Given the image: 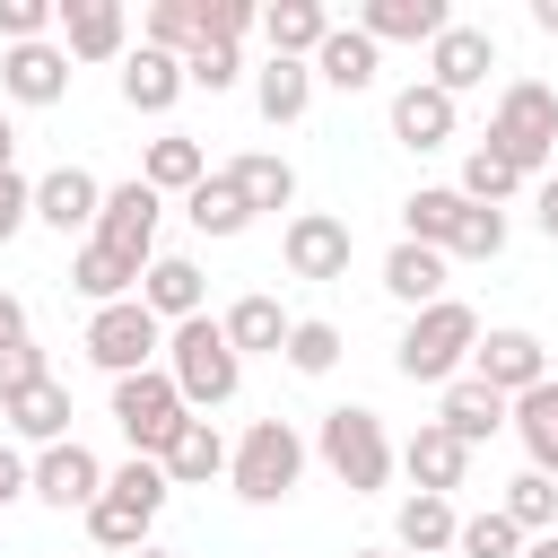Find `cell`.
I'll return each mask as SVG.
<instances>
[{
    "mask_svg": "<svg viewBox=\"0 0 558 558\" xmlns=\"http://www.w3.org/2000/svg\"><path fill=\"white\" fill-rule=\"evenodd\" d=\"M392 558H401V549H392Z\"/></svg>",
    "mask_w": 558,
    "mask_h": 558,
    "instance_id": "cell-56",
    "label": "cell"
},
{
    "mask_svg": "<svg viewBox=\"0 0 558 558\" xmlns=\"http://www.w3.org/2000/svg\"><path fill=\"white\" fill-rule=\"evenodd\" d=\"M148 523H157V514L122 506L113 488H105V497L87 506V541H96V549H122V558H131V549H148Z\"/></svg>",
    "mask_w": 558,
    "mask_h": 558,
    "instance_id": "cell-38",
    "label": "cell"
},
{
    "mask_svg": "<svg viewBox=\"0 0 558 558\" xmlns=\"http://www.w3.org/2000/svg\"><path fill=\"white\" fill-rule=\"evenodd\" d=\"M488 70H497V35H488V26H462V17H453V26L427 44V87H445L453 105H462L471 87H488Z\"/></svg>",
    "mask_w": 558,
    "mask_h": 558,
    "instance_id": "cell-10",
    "label": "cell"
},
{
    "mask_svg": "<svg viewBox=\"0 0 558 558\" xmlns=\"http://www.w3.org/2000/svg\"><path fill=\"white\" fill-rule=\"evenodd\" d=\"M244 35H262L253 0H201V44H244Z\"/></svg>",
    "mask_w": 558,
    "mask_h": 558,
    "instance_id": "cell-45",
    "label": "cell"
},
{
    "mask_svg": "<svg viewBox=\"0 0 558 558\" xmlns=\"http://www.w3.org/2000/svg\"><path fill=\"white\" fill-rule=\"evenodd\" d=\"M183 87H192V78H183V61H174V52H157V44L122 52V105H131V113H166Z\"/></svg>",
    "mask_w": 558,
    "mask_h": 558,
    "instance_id": "cell-26",
    "label": "cell"
},
{
    "mask_svg": "<svg viewBox=\"0 0 558 558\" xmlns=\"http://www.w3.org/2000/svg\"><path fill=\"white\" fill-rule=\"evenodd\" d=\"M61 52L70 61H122L131 52L122 0H61Z\"/></svg>",
    "mask_w": 558,
    "mask_h": 558,
    "instance_id": "cell-14",
    "label": "cell"
},
{
    "mask_svg": "<svg viewBox=\"0 0 558 558\" xmlns=\"http://www.w3.org/2000/svg\"><path fill=\"white\" fill-rule=\"evenodd\" d=\"M9 497H35V462H26V453L0 436V506H9Z\"/></svg>",
    "mask_w": 558,
    "mask_h": 558,
    "instance_id": "cell-48",
    "label": "cell"
},
{
    "mask_svg": "<svg viewBox=\"0 0 558 558\" xmlns=\"http://www.w3.org/2000/svg\"><path fill=\"white\" fill-rule=\"evenodd\" d=\"M279 253H288L296 279H340L349 253H357V235H349V218H331V209H296L288 235H279Z\"/></svg>",
    "mask_w": 558,
    "mask_h": 558,
    "instance_id": "cell-11",
    "label": "cell"
},
{
    "mask_svg": "<svg viewBox=\"0 0 558 558\" xmlns=\"http://www.w3.org/2000/svg\"><path fill=\"white\" fill-rule=\"evenodd\" d=\"M35 384H52L44 349H35V340H9V349H0V401H17V392H35Z\"/></svg>",
    "mask_w": 558,
    "mask_h": 558,
    "instance_id": "cell-46",
    "label": "cell"
},
{
    "mask_svg": "<svg viewBox=\"0 0 558 558\" xmlns=\"http://www.w3.org/2000/svg\"><path fill=\"white\" fill-rule=\"evenodd\" d=\"M453 549L462 558H523V532L488 506V514H462V532H453Z\"/></svg>",
    "mask_w": 558,
    "mask_h": 558,
    "instance_id": "cell-42",
    "label": "cell"
},
{
    "mask_svg": "<svg viewBox=\"0 0 558 558\" xmlns=\"http://www.w3.org/2000/svg\"><path fill=\"white\" fill-rule=\"evenodd\" d=\"M532 26H541V35H558V0H532Z\"/></svg>",
    "mask_w": 558,
    "mask_h": 558,
    "instance_id": "cell-52",
    "label": "cell"
},
{
    "mask_svg": "<svg viewBox=\"0 0 558 558\" xmlns=\"http://www.w3.org/2000/svg\"><path fill=\"white\" fill-rule=\"evenodd\" d=\"M349 558H392V549H349Z\"/></svg>",
    "mask_w": 558,
    "mask_h": 558,
    "instance_id": "cell-55",
    "label": "cell"
},
{
    "mask_svg": "<svg viewBox=\"0 0 558 558\" xmlns=\"http://www.w3.org/2000/svg\"><path fill=\"white\" fill-rule=\"evenodd\" d=\"M523 558H558V532H541V541H523Z\"/></svg>",
    "mask_w": 558,
    "mask_h": 558,
    "instance_id": "cell-53",
    "label": "cell"
},
{
    "mask_svg": "<svg viewBox=\"0 0 558 558\" xmlns=\"http://www.w3.org/2000/svg\"><path fill=\"white\" fill-rule=\"evenodd\" d=\"M514 436H523L532 471H549V480H558V384H532V392L514 401Z\"/></svg>",
    "mask_w": 558,
    "mask_h": 558,
    "instance_id": "cell-35",
    "label": "cell"
},
{
    "mask_svg": "<svg viewBox=\"0 0 558 558\" xmlns=\"http://www.w3.org/2000/svg\"><path fill=\"white\" fill-rule=\"evenodd\" d=\"M323 35H331V9H323V0H270V9H262V44H270V61H314Z\"/></svg>",
    "mask_w": 558,
    "mask_h": 558,
    "instance_id": "cell-23",
    "label": "cell"
},
{
    "mask_svg": "<svg viewBox=\"0 0 558 558\" xmlns=\"http://www.w3.org/2000/svg\"><path fill=\"white\" fill-rule=\"evenodd\" d=\"M35 218H44L52 235H96V218H105V183H96L87 166H52V174L35 183Z\"/></svg>",
    "mask_w": 558,
    "mask_h": 558,
    "instance_id": "cell-13",
    "label": "cell"
},
{
    "mask_svg": "<svg viewBox=\"0 0 558 558\" xmlns=\"http://www.w3.org/2000/svg\"><path fill=\"white\" fill-rule=\"evenodd\" d=\"M201 296H209V279H201V262H183V253H157L148 270H140V305L174 331V323H192L201 314Z\"/></svg>",
    "mask_w": 558,
    "mask_h": 558,
    "instance_id": "cell-18",
    "label": "cell"
},
{
    "mask_svg": "<svg viewBox=\"0 0 558 558\" xmlns=\"http://www.w3.org/2000/svg\"><path fill=\"white\" fill-rule=\"evenodd\" d=\"M314 453H323V471L349 488V497H375L384 480H392V436H384V418L366 410V401H340V410H323V427H314Z\"/></svg>",
    "mask_w": 558,
    "mask_h": 558,
    "instance_id": "cell-3",
    "label": "cell"
},
{
    "mask_svg": "<svg viewBox=\"0 0 558 558\" xmlns=\"http://www.w3.org/2000/svg\"><path fill=\"white\" fill-rule=\"evenodd\" d=\"M471 349H480V314H471L462 296H445V305H427V314H410V323H401L392 366H401L410 384H462Z\"/></svg>",
    "mask_w": 558,
    "mask_h": 558,
    "instance_id": "cell-1",
    "label": "cell"
},
{
    "mask_svg": "<svg viewBox=\"0 0 558 558\" xmlns=\"http://www.w3.org/2000/svg\"><path fill=\"white\" fill-rule=\"evenodd\" d=\"M401 471H410V488H418V497H453V488H462V471H471V445H462L453 427L418 418V436L401 445Z\"/></svg>",
    "mask_w": 558,
    "mask_h": 558,
    "instance_id": "cell-16",
    "label": "cell"
},
{
    "mask_svg": "<svg viewBox=\"0 0 558 558\" xmlns=\"http://www.w3.org/2000/svg\"><path fill=\"white\" fill-rule=\"evenodd\" d=\"M253 105H262V122H305V105H314V61H262V70H253Z\"/></svg>",
    "mask_w": 558,
    "mask_h": 558,
    "instance_id": "cell-31",
    "label": "cell"
},
{
    "mask_svg": "<svg viewBox=\"0 0 558 558\" xmlns=\"http://www.w3.org/2000/svg\"><path fill=\"white\" fill-rule=\"evenodd\" d=\"M436 427H453V436L480 453L497 427H514V401H506V392H488L480 375H462V384H445V401H436Z\"/></svg>",
    "mask_w": 558,
    "mask_h": 558,
    "instance_id": "cell-19",
    "label": "cell"
},
{
    "mask_svg": "<svg viewBox=\"0 0 558 558\" xmlns=\"http://www.w3.org/2000/svg\"><path fill=\"white\" fill-rule=\"evenodd\" d=\"M227 183L244 192V209H253V218H262V209H296V166H288V157H270V148L235 157V166H227Z\"/></svg>",
    "mask_w": 558,
    "mask_h": 558,
    "instance_id": "cell-32",
    "label": "cell"
},
{
    "mask_svg": "<svg viewBox=\"0 0 558 558\" xmlns=\"http://www.w3.org/2000/svg\"><path fill=\"white\" fill-rule=\"evenodd\" d=\"M445 26H453L445 0H366L357 9V35H375V44H436Z\"/></svg>",
    "mask_w": 558,
    "mask_h": 558,
    "instance_id": "cell-22",
    "label": "cell"
},
{
    "mask_svg": "<svg viewBox=\"0 0 558 558\" xmlns=\"http://www.w3.org/2000/svg\"><path fill=\"white\" fill-rule=\"evenodd\" d=\"M140 44H157V52H174V61H183V52L201 44V0H157V9H148V35H140Z\"/></svg>",
    "mask_w": 558,
    "mask_h": 558,
    "instance_id": "cell-41",
    "label": "cell"
},
{
    "mask_svg": "<svg viewBox=\"0 0 558 558\" xmlns=\"http://www.w3.org/2000/svg\"><path fill=\"white\" fill-rule=\"evenodd\" d=\"M209 174V157H201V140H183V131H166V140H148V166H140V183L148 192H192Z\"/></svg>",
    "mask_w": 558,
    "mask_h": 558,
    "instance_id": "cell-36",
    "label": "cell"
},
{
    "mask_svg": "<svg viewBox=\"0 0 558 558\" xmlns=\"http://www.w3.org/2000/svg\"><path fill=\"white\" fill-rule=\"evenodd\" d=\"M471 375H480L488 392L523 401L532 384H549V349H541V331H523V323H497V331H480V349H471Z\"/></svg>",
    "mask_w": 558,
    "mask_h": 558,
    "instance_id": "cell-8",
    "label": "cell"
},
{
    "mask_svg": "<svg viewBox=\"0 0 558 558\" xmlns=\"http://www.w3.org/2000/svg\"><path fill=\"white\" fill-rule=\"evenodd\" d=\"M497 514H506L523 541L558 532V480H549V471H514V480H506V497H497Z\"/></svg>",
    "mask_w": 558,
    "mask_h": 558,
    "instance_id": "cell-34",
    "label": "cell"
},
{
    "mask_svg": "<svg viewBox=\"0 0 558 558\" xmlns=\"http://www.w3.org/2000/svg\"><path fill=\"white\" fill-rule=\"evenodd\" d=\"M183 418H192V401L174 392V375H166V366H148V375H122V384H113V427L131 436V453L166 462V445L183 436Z\"/></svg>",
    "mask_w": 558,
    "mask_h": 558,
    "instance_id": "cell-6",
    "label": "cell"
},
{
    "mask_svg": "<svg viewBox=\"0 0 558 558\" xmlns=\"http://www.w3.org/2000/svg\"><path fill=\"white\" fill-rule=\"evenodd\" d=\"M296 375H331L340 366V323H323V314H305L296 331H288V349H279Z\"/></svg>",
    "mask_w": 558,
    "mask_h": 558,
    "instance_id": "cell-39",
    "label": "cell"
},
{
    "mask_svg": "<svg viewBox=\"0 0 558 558\" xmlns=\"http://www.w3.org/2000/svg\"><path fill=\"white\" fill-rule=\"evenodd\" d=\"M453 192H462V201H480V209H506V201L523 192V174H514V166H506V157L480 140V148L462 157V183H453Z\"/></svg>",
    "mask_w": 558,
    "mask_h": 558,
    "instance_id": "cell-37",
    "label": "cell"
},
{
    "mask_svg": "<svg viewBox=\"0 0 558 558\" xmlns=\"http://www.w3.org/2000/svg\"><path fill=\"white\" fill-rule=\"evenodd\" d=\"M453 532H462V514H453V497H401V514H392V549L401 558H445L453 549Z\"/></svg>",
    "mask_w": 558,
    "mask_h": 558,
    "instance_id": "cell-25",
    "label": "cell"
},
{
    "mask_svg": "<svg viewBox=\"0 0 558 558\" xmlns=\"http://www.w3.org/2000/svg\"><path fill=\"white\" fill-rule=\"evenodd\" d=\"M227 462H235V445H227V436H218V418H201V410H192V418H183V436L166 445V480H174V488H209Z\"/></svg>",
    "mask_w": 558,
    "mask_h": 558,
    "instance_id": "cell-24",
    "label": "cell"
},
{
    "mask_svg": "<svg viewBox=\"0 0 558 558\" xmlns=\"http://www.w3.org/2000/svg\"><path fill=\"white\" fill-rule=\"evenodd\" d=\"M105 488H113L122 506H140V514H157V506L174 497V480H166V462H148V453H131L122 471H105Z\"/></svg>",
    "mask_w": 558,
    "mask_h": 558,
    "instance_id": "cell-40",
    "label": "cell"
},
{
    "mask_svg": "<svg viewBox=\"0 0 558 558\" xmlns=\"http://www.w3.org/2000/svg\"><path fill=\"white\" fill-rule=\"evenodd\" d=\"M488 148H497L523 183L549 174V157H558V87L506 78V96H497V113H488Z\"/></svg>",
    "mask_w": 558,
    "mask_h": 558,
    "instance_id": "cell-4",
    "label": "cell"
},
{
    "mask_svg": "<svg viewBox=\"0 0 558 558\" xmlns=\"http://www.w3.org/2000/svg\"><path fill=\"white\" fill-rule=\"evenodd\" d=\"M0 174H17V122L0 113Z\"/></svg>",
    "mask_w": 558,
    "mask_h": 558,
    "instance_id": "cell-51",
    "label": "cell"
},
{
    "mask_svg": "<svg viewBox=\"0 0 558 558\" xmlns=\"http://www.w3.org/2000/svg\"><path fill=\"white\" fill-rule=\"evenodd\" d=\"M183 78H192L201 96H227V87L244 78V61H235V44H192V52H183Z\"/></svg>",
    "mask_w": 558,
    "mask_h": 558,
    "instance_id": "cell-43",
    "label": "cell"
},
{
    "mask_svg": "<svg viewBox=\"0 0 558 558\" xmlns=\"http://www.w3.org/2000/svg\"><path fill=\"white\" fill-rule=\"evenodd\" d=\"M35 497H44V506H61V514H70V506L87 514V506L105 497V462H96L78 436H61V445H44V453H35Z\"/></svg>",
    "mask_w": 558,
    "mask_h": 558,
    "instance_id": "cell-12",
    "label": "cell"
},
{
    "mask_svg": "<svg viewBox=\"0 0 558 558\" xmlns=\"http://www.w3.org/2000/svg\"><path fill=\"white\" fill-rule=\"evenodd\" d=\"M131 558H174V549H157V541H148V549H131Z\"/></svg>",
    "mask_w": 558,
    "mask_h": 558,
    "instance_id": "cell-54",
    "label": "cell"
},
{
    "mask_svg": "<svg viewBox=\"0 0 558 558\" xmlns=\"http://www.w3.org/2000/svg\"><path fill=\"white\" fill-rule=\"evenodd\" d=\"M157 218H166V192H148L140 174L131 183H105V218H96V244H113L122 262H157Z\"/></svg>",
    "mask_w": 558,
    "mask_h": 558,
    "instance_id": "cell-9",
    "label": "cell"
},
{
    "mask_svg": "<svg viewBox=\"0 0 558 558\" xmlns=\"http://www.w3.org/2000/svg\"><path fill=\"white\" fill-rule=\"evenodd\" d=\"M78 349L122 384V375H148L157 366V349H166V323L140 305V296H122V305H96L87 314V331H78Z\"/></svg>",
    "mask_w": 558,
    "mask_h": 558,
    "instance_id": "cell-7",
    "label": "cell"
},
{
    "mask_svg": "<svg viewBox=\"0 0 558 558\" xmlns=\"http://www.w3.org/2000/svg\"><path fill=\"white\" fill-rule=\"evenodd\" d=\"M462 218H471V201H462L453 183H418V192L401 201V235H410V244H436V253H453Z\"/></svg>",
    "mask_w": 558,
    "mask_h": 558,
    "instance_id": "cell-27",
    "label": "cell"
},
{
    "mask_svg": "<svg viewBox=\"0 0 558 558\" xmlns=\"http://www.w3.org/2000/svg\"><path fill=\"white\" fill-rule=\"evenodd\" d=\"M314 78H323V87H340V96H366V87L384 78V44H375V35H357V26H331V35H323V52H314Z\"/></svg>",
    "mask_w": 558,
    "mask_h": 558,
    "instance_id": "cell-20",
    "label": "cell"
},
{
    "mask_svg": "<svg viewBox=\"0 0 558 558\" xmlns=\"http://www.w3.org/2000/svg\"><path fill=\"white\" fill-rule=\"evenodd\" d=\"M384 296H392V305H410V314L445 305V253H436V244H410V235H401V244L384 253Z\"/></svg>",
    "mask_w": 558,
    "mask_h": 558,
    "instance_id": "cell-21",
    "label": "cell"
},
{
    "mask_svg": "<svg viewBox=\"0 0 558 558\" xmlns=\"http://www.w3.org/2000/svg\"><path fill=\"white\" fill-rule=\"evenodd\" d=\"M70 288H78L87 305H122V296H140V262H122L113 244L87 235V244L70 253Z\"/></svg>",
    "mask_w": 558,
    "mask_h": 558,
    "instance_id": "cell-28",
    "label": "cell"
},
{
    "mask_svg": "<svg viewBox=\"0 0 558 558\" xmlns=\"http://www.w3.org/2000/svg\"><path fill=\"white\" fill-rule=\"evenodd\" d=\"M9 340H26V296L0 288V349H9Z\"/></svg>",
    "mask_w": 558,
    "mask_h": 558,
    "instance_id": "cell-50",
    "label": "cell"
},
{
    "mask_svg": "<svg viewBox=\"0 0 558 558\" xmlns=\"http://www.w3.org/2000/svg\"><path fill=\"white\" fill-rule=\"evenodd\" d=\"M453 122H462V113H453V96H445V87H427V78L392 87V140H401V148H418V157H427V148H445V140H453Z\"/></svg>",
    "mask_w": 558,
    "mask_h": 558,
    "instance_id": "cell-17",
    "label": "cell"
},
{
    "mask_svg": "<svg viewBox=\"0 0 558 558\" xmlns=\"http://www.w3.org/2000/svg\"><path fill=\"white\" fill-rule=\"evenodd\" d=\"M0 87H9V105H61L70 96V52L44 35V44H9L0 52Z\"/></svg>",
    "mask_w": 558,
    "mask_h": 558,
    "instance_id": "cell-15",
    "label": "cell"
},
{
    "mask_svg": "<svg viewBox=\"0 0 558 558\" xmlns=\"http://www.w3.org/2000/svg\"><path fill=\"white\" fill-rule=\"evenodd\" d=\"M227 480H235V497H244V506H279V497L305 480V436H296L288 418H253V427L235 436Z\"/></svg>",
    "mask_w": 558,
    "mask_h": 558,
    "instance_id": "cell-5",
    "label": "cell"
},
{
    "mask_svg": "<svg viewBox=\"0 0 558 558\" xmlns=\"http://www.w3.org/2000/svg\"><path fill=\"white\" fill-rule=\"evenodd\" d=\"M497 253H506V209H480L471 201V218H462V235H453L445 262H497Z\"/></svg>",
    "mask_w": 558,
    "mask_h": 558,
    "instance_id": "cell-44",
    "label": "cell"
},
{
    "mask_svg": "<svg viewBox=\"0 0 558 558\" xmlns=\"http://www.w3.org/2000/svg\"><path fill=\"white\" fill-rule=\"evenodd\" d=\"M0 427H9V436H26L35 453H44V445H61V436H70V384H35V392L0 401Z\"/></svg>",
    "mask_w": 558,
    "mask_h": 558,
    "instance_id": "cell-29",
    "label": "cell"
},
{
    "mask_svg": "<svg viewBox=\"0 0 558 558\" xmlns=\"http://www.w3.org/2000/svg\"><path fill=\"white\" fill-rule=\"evenodd\" d=\"M183 218H192L201 235H244V227H253V209H244V192L227 183V166H218V174H201V183L183 192Z\"/></svg>",
    "mask_w": 558,
    "mask_h": 558,
    "instance_id": "cell-33",
    "label": "cell"
},
{
    "mask_svg": "<svg viewBox=\"0 0 558 558\" xmlns=\"http://www.w3.org/2000/svg\"><path fill=\"white\" fill-rule=\"evenodd\" d=\"M26 218H35V183H26V174H0V244H9Z\"/></svg>",
    "mask_w": 558,
    "mask_h": 558,
    "instance_id": "cell-47",
    "label": "cell"
},
{
    "mask_svg": "<svg viewBox=\"0 0 558 558\" xmlns=\"http://www.w3.org/2000/svg\"><path fill=\"white\" fill-rule=\"evenodd\" d=\"M166 375H174V392H183L192 410H218V401H235L244 357H235V340H227L218 314H192V323L166 331Z\"/></svg>",
    "mask_w": 558,
    "mask_h": 558,
    "instance_id": "cell-2",
    "label": "cell"
},
{
    "mask_svg": "<svg viewBox=\"0 0 558 558\" xmlns=\"http://www.w3.org/2000/svg\"><path fill=\"white\" fill-rule=\"evenodd\" d=\"M532 227H541V235H549V244H558V174H549V183H541V192H532Z\"/></svg>",
    "mask_w": 558,
    "mask_h": 558,
    "instance_id": "cell-49",
    "label": "cell"
},
{
    "mask_svg": "<svg viewBox=\"0 0 558 558\" xmlns=\"http://www.w3.org/2000/svg\"><path fill=\"white\" fill-rule=\"evenodd\" d=\"M218 323H227L235 357H279V349H288V331H296V323L279 314V296H235V305H227Z\"/></svg>",
    "mask_w": 558,
    "mask_h": 558,
    "instance_id": "cell-30",
    "label": "cell"
}]
</instances>
